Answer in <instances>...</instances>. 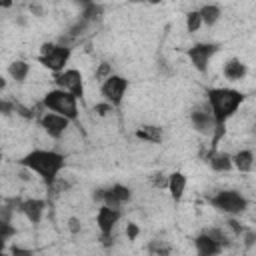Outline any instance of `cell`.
Returning a JSON list of instances; mask_svg holds the SVG:
<instances>
[{"label": "cell", "instance_id": "cell-1", "mask_svg": "<svg viewBox=\"0 0 256 256\" xmlns=\"http://www.w3.org/2000/svg\"><path fill=\"white\" fill-rule=\"evenodd\" d=\"M20 164L24 168H28L30 172H36L48 186H54L56 180H58L60 170L64 168V156L60 152H56V150H40V148H36L32 152H28L20 160Z\"/></svg>", "mask_w": 256, "mask_h": 256}, {"label": "cell", "instance_id": "cell-2", "mask_svg": "<svg viewBox=\"0 0 256 256\" xmlns=\"http://www.w3.org/2000/svg\"><path fill=\"white\" fill-rule=\"evenodd\" d=\"M206 98H208L212 116L216 120V126H226V120L244 102V94L234 88H208Z\"/></svg>", "mask_w": 256, "mask_h": 256}, {"label": "cell", "instance_id": "cell-3", "mask_svg": "<svg viewBox=\"0 0 256 256\" xmlns=\"http://www.w3.org/2000/svg\"><path fill=\"white\" fill-rule=\"evenodd\" d=\"M42 104L46 106L48 112L60 114V116L68 118L70 122H78V98H74L70 92L54 88L44 94Z\"/></svg>", "mask_w": 256, "mask_h": 256}, {"label": "cell", "instance_id": "cell-4", "mask_svg": "<svg viewBox=\"0 0 256 256\" xmlns=\"http://www.w3.org/2000/svg\"><path fill=\"white\" fill-rule=\"evenodd\" d=\"M70 54H72V48H70V46L48 42V44H42L38 62H40L44 68H48L50 72L60 74V72H64V66H66Z\"/></svg>", "mask_w": 256, "mask_h": 256}, {"label": "cell", "instance_id": "cell-5", "mask_svg": "<svg viewBox=\"0 0 256 256\" xmlns=\"http://www.w3.org/2000/svg\"><path fill=\"white\" fill-rule=\"evenodd\" d=\"M208 202H210L212 208H216L218 212L228 214V216L242 214L248 208V200L240 192H236V190H220L214 196H210Z\"/></svg>", "mask_w": 256, "mask_h": 256}, {"label": "cell", "instance_id": "cell-6", "mask_svg": "<svg viewBox=\"0 0 256 256\" xmlns=\"http://www.w3.org/2000/svg\"><path fill=\"white\" fill-rule=\"evenodd\" d=\"M54 82L60 90H66L70 92L74 98L82 100L84 96V78H82V72L76 70V68H68L60 74H54Z\"/></svg>", "mask_w": 256, "mask_h": 256}, {"label": "cell", "instance_id": "cell-7", "mask_svg": "<svg viewBox=\"0 0 256 256\" xmlns=\"http://www.w3.org/2000/svg\"><path fill=\"white\" fill-rule=\"evenodd\" d=\"M126 90H128V80H126L124 76H118V74H112V76H110L106 82H102V86H100V92H102V96H104V102L112 104L114 108L122 104Z\"/></svg>", "mask_w": 256, "mask_h": 256}, {"label": "cell", "instance_id": "cell-8", "mask_svg": "<svg viewBox=\"0 0 256 256\" xmlns=\"http://www.w3.org/2000/svg\"><path fill=\"white\" fill-rule=\"evenodd\" d=\"M218 52V44H212V42H198L194 44L190 50H188V58L192 62V66L198 70V72H206L208 70V62L210 58Z\"/></svg>", "mask_w": 256, "mask_h": 256}, {"label": "cell", "instance_id": "cell-9", "mask_svg": "<svg viewBox=\"0 0 256 256\" xmlns=\"http://www.w3.org/2000/svg\"><path fill=\"white\" fill-rule=\"evenodd\" d=\"M40 126H42V130H44L50 138L58 140V138H62V136H64V132L68 130L70 120H68V118H64V116H60V114L46 112V114L40 118Z\"/></svg>", "mask_w": 256, "mask_h": 256}, {"label": "cell", "instance_id": "cell-10", "mask_svg": "<svg viewBox=\"0 0 256 256\" xmlns=\"http://www.w3.org/2000/svg\"><path fill=\"white\" fill-rule=\"evenodd\" d=\"M120 216H122L120 210L108 208V206H104V204L98 208V212H96V224H98V230H100V234H102L104 240H108V238L112 236V230H114V226L118 224Z\"/></svg>", "mask_w": 256, "mask_h": 256}, {"label": "cell", "instance_id": "cell-11", "mask_svg": "<svg viewBox=\"0 0 256 256\" xmlns=\"http://www.w3.org/2000/svg\"><path fill=\"white\" fill-rule=\"evenodd\" d=\"M190 122H192V126H194L200 134L212 136L214 130H216V120H214V116H212L210 106H208V108H196V110H192Z\"/></svg>", "mask_w": 256, "mask_h": 256}, {"label": "cell", "instance_id": "cell-12", "mask_svg": "<svg viewBox=\"0 0 256 256\" xmlns=\"http://www.w3.org/2000/svg\"><path fill=\"white\" fill-rule=\"evenodd\" d=\"M132 198V190L128 188V186H124V184H114V186H110L108 190H104V206H108V208H114V210H120V206L124 204V202H128Z\"/></svg>", "mask_w": 256, "mask_h": 256}, {"label": "cell", "instance_id": "cell-13", "mask_svg": "<svg viewBox=\"0 0 256 256\" xmlns=\"http://www.w3.org/2000/svg\"><path fill=\"white\" fill-rule=\"evenodd\" d=\"M194 246H196V256H218L224 248L214 240L210 238L206 232H202L200 236L194 238Z\"/></svg>", "mask_w": 256, "mask_h": 256}, {"label": "cell", "instance_id": "cell-14", "mask_svg": "<svg viewBox=\"0 0 256 256\" xmlns=\"http://www.w3.org/2000/svg\"><path fill=\"white\" fill-rule=\"evenodd\" d=\"M44 208H46V202H44V200H40V198H30V200H24V202H22L20 212H22L32 224H38V222L42 220Z\"/></svg>", "mask_w": 256, "mask_h": 256}, {"label": "cell", "instance_id": "cell-15", "mask_svg": "<svg viewBox=\"0 0 256 256\" xmlns=\"http://www.w3.org/2000/svg\"><path fill=\"white\" fill-rule=\"evenodd\" d=\"M184 190H186V174H182V172L168 174V192H170V198L174 202L182 200Z\"/></svg>", "mask_w": 256, "mask_h": 256}, {"label": "cell", "instance_id": "cell-16", "mask_svg": "<svg viewBox=\"0 0 256 256\" xmlns=\"http://www.w3.org/2000/svg\"><path fill=\"white\" fill-rule=\"evenodd\" d=\"M206 160H208V164H210V168L214 172H230L234 168L232 156L226 154V152H210L206 156Z\"/></svg>", "mask_w": 256, "mask_h": 256}, {"label": "cell", "instance_id": "cell-17", "mask_svg": "<svg viewBox=\"0 0 256 256\" xmlns=\"http://www.w3.org/2000/svg\"><path fill=\"white\" fill-rule=\"evenodd\" d=\"M222 72H224V76H226L228 80L238 82V80H242V78L246 76V64H244L242 60H238V58H230L228 62H224Z\"/></svg>", "mask_w": 256, "mask_h": 256}, {"label": "cell", "instance_id": "cell-18", "mask_svg": "<svg viewBox=\"0 0 256 256\" xmlns=\"http://www.w3.org/2000/svg\"><path fill=\"white\" fill-rule=\"evenodd\" d=\"M232 164L238 172H250L254 168V152L252 150H238L234 156H232Z\"/></svg>", "mask_w": 256, "mask_h": 256}, {"label": "cell", "instance_id": "cell-19", "mask_svg": "<svg viewBox=\"0 0 256 256\" xmlns=\"http://www.w3.org/2000/svg\"><path fill=\"white\" fill-rule=\"evenodd\" d=\"M162 128L160 126H154V124H146V126H140L136 130V138L138 140H144V142H152V144H160L162 142Z\"/></svg>", "mask_w": 256, "mask_h": 256}, {"label": "cell", "instance_id": "cell-20", "mask_svg": "<svg viewBox=\"0 0 256 256\" xmlns=\"http://www.w3.org/2000/svg\"><path fill=\"white\" fill-rule=\"evenodd\" d=\"M28 72H30V66H28V62H24V60H14V62L8 64V74H10V78L16 80V82H24L26 76H28Z\"/></svg>", "mask_w": 256, "mask_h": 256}, {"label": "cell", "instance_id": "cell-21", "mask_svg": "<svg viewBox=\"0 0 256 256\" xmlns=\"http://www.w3.org/2000/svg\"><path fill=\"white\" fill-rule=\"evenodd\" d=\"M198 12H200L202 22H204L206 26H214V24L220 20V6H216V4H204Z\"/></svg>", "mask_w": 256, "mask_h": 256}, {"label": "cell", "instance_id": "cell-22", "mask_svg": "<svg viewBox=\"0 0 256 256\" xmlns=\"http://www.w3.org/2000/svg\"><path fill=\"white\" fill-rule=\"evenodd\" d=\"M100 16H102V6H100V4H96V2H86V4H84L82 20H86V22L90 24V22L100 20Z\"/></svg>", "mask_w": 256, "mask_h": 256}, {"label": "cell", "instance_id": "cell-23", "mask_svg": "<svg viewBox=\"0 0 256 256\" xmlns=\"http://www.w3.org/2000/svg\"><path fill=\"white\" fill-rule=\"evenodd\" d=\"M202 24H204V22H202V16H200L198 10H190V12L186 14V30H188V32H198Z\"/></svg>", "mask_w": 256, "mask_h": 256}, {"label": "cell", "instance_id": "cell-24", "mask_svg": "<svg viewBox=\"0 0 256 256\" xmlns=\"http://www.w3.org/2000/svg\"><path fill=\"white\" fill-rule=\"evenodd\" d=\"M148 248H150V252L154 256H170L172 254V246L168 242H164V240H154V242H150Z\"/></svg>", "mask_w": 256, "mask_h": 256}, {"label": "cell", "instance_id": "cell-25", "mask_svg": "<svg viewBox=\"0 0 256 256\" xmlns=\"http://www.w3.org/2000/svg\"><path fill=\"white\" fill-rule=\"evenodd\" d=\"M206 234H208L210 238H214L222 248L230 246V240H228V236H226V232H224V230H220V228H210V230H206Z\"/></svg>", "mask_w": 256, "mask_h": 256}, {"label": "cell", "instance_id": "cell-26", "mask_svg": "<svg viewBox=\"0 0 256 256\" xmlns=\"http://www.w3.org/2000/svg\"><path fill=\"white\" fill-rule=\"evenodd\" d=\"M112 74H114V72H112V66H110L108 62H100L98 68H96V74H94V76H96L98 82H106Z\"/></svg>", "mask_w": 256, "mask_h": 256}, {"label": "cell", "instance_id": "cell-27", "mask_svg": "<svg viewBox=\"0 0 256 256\" xmlns=\"http://www.w3.org/2000/svg\"><path fill=\"white\" fill-rule=\"evenodd\" d=\"M112 110H114V106L108 104V102H98V104L94 106V112H96L98 116H108Z\"/></svg>", "mask_w": 256, "mask_h": 256}, {"label": "cell", "instance_id": "cell-28", "mask_svg": "<svg viewBox=\"0 0 256 256\" xmlns=\"http://www.w3.org/2000/svg\"><path fill=\"white\" fill-rule=\"evenodd\" d=\"M0 228H2V242H8L10 236L16 234V228H12L10 222H0Z\"/></svg>", "mask_w": 256, "mask_h": 256}, {"label": "cell", "instance_id": "cell-29", "mask_svg": "<svg viewBox=\"0 0 256 256\" xmlns=\"http://www.w3.org/2000/svg\"><path fill=\"white\" fill-rule=\"evenodd\" d=\"M152 186H154V188H168V176H164V174H154V176H152Z\"/></svg>", "mask_w": 256, "mask_h": 256}, {"label": "cell", "instance_id": "cell-30", "mask_svg": "<svg viewBox=\"0 0 256 256\" xmlns=\"http://www.w3.org/2000/svg\"><path fill=\"white\" fill-rule=\"evenodd\" d=\"M86 26H88V22L80 18V20L70 28V32H68V34H70V36H78V34H82V32H84V28H86Z\"/></svg>", "mask_w": 256, "mask_h": 256}, {"label": "cell", "instance_id": "cell-31", "mask_svg": "<svg viewBox=\"0 0 256 256\" xmlns=\"http://www.w3.org/2000/svg\"><path fill=\"white\" fill-rule=\"evenodd\" d=\"M138 234H140L138 224L128 222V226H126V236H128V240H136V238H138Z\"/></svg>", "mask_w": 256, "mask_h": 256}, {"label": "cell", "instance_id": "cell-32", "mask_svg": "<svg viewBox=\"0 0 256 256\" xmlns=\"http://www.w3.org/2000/svg\"><path fill=\"white\" fill-rule=\"evenodd\" d=\"M228 228H230L236 236H240V234H244V232H246V230H244V226H242L238 220H234V218H230V220H228Z\"/></svg>", "mask_w": 256, "mask_h": 256}, {"label": "cell", "instance_id": "cell-33", "mask_svg": "<svg viewBox=\"0 0 256 256\" xmlns=\"http://www.w3.org/2000/svg\"><path fill=\"white\" fill-rule=\"evenodd\" d=\"M68 230L72 232V234H80V230H82V224H80V220L78 218H68Z\"/></svg>", "mask_w": 256, "mask_h": 256}, {"label": "cell", "instance_id": "cell-34", "mask_svg": "<svg viewBox=\"0 0 256 256\" xmlns=\"http://www.w3.org/2000/svg\"><path fill=\"white\" fill-rule=\"evenodd\" d=\"M254 244H256V232L246 230V232H244V246H246V248H252Z\"/></svg>", "mask_w": 256, "mask_h": 256}, {"label": "cell", "instance_id": "cell-35", "mask_svg": "<svg viewBox=\"0 0 256 256\" xmlns=\"http://www.w3.org/2000/svg\"><path fill=\"white\" fill-rule=\"evenodd\" d=\"M10 256H34V254H32V250H28V248H22V246H12Z\"/></svg>", "mask_w": 256, "mask_h": 256}, {"label": "cell", "instance_id": "cell-36", "mask_svg": "<svg viewBox=\"0 0 256 256\" xmlns=\"http://www.w3.org/2000/svg\"><path fill=\"white\" fill-rule=\"evenodd\" d=\"M0 108H2V112H4V114H10L12 110L16 112V104H10L8 100H2V102H0Z\"/></svg>", "mask_w": 256, "mask_h": 256}, {"label": "cell", "instance_id": "cell-37", "mask_svg": "<svg viewBox=\"0 0 256 256\" xmlns=\"http://www.w3.org/2000/svg\"><path fill=\"white\" fill-rule=\"evenodd\" d=\"M92 198H94L96 202H104V190H102V188H98V190H94V194H92Z\"/></svg>", "mask_w": 256, "mask_h": 256}, {"label": "cell", "instance_id": "cell-38", "mask_svg": "<svg viewBox=\"0 0 256 256\" xmlns=\"http://www.w3.org/2000/svg\"><path fill=\"white\" fill-rule=\"evenodd\" d=\"M30 12H34V14H38V16H40V14H42V8H40L38 4H30Z\"/></svg>", "mask_w": 256, "mask_h": 256}]
</instances>
